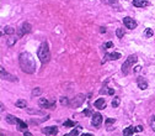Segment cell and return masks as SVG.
<instances>
[{"mask_svg": "<svg viewBox=\"0 0 155 136\" xmlns=\"http://www.w3.org/2000/svg\"><path fill=\"white\" fill-rule=\"evenodd\" d=\"M19 63L20 67L25 73L32 74L36 70V62H35V57L28 52H22L20 57H19Z\"/></svg>", "mask_w": 155, "mask_h": 136, "instance_id": "6da1fadb", "label": "cell"}, {"mask_svg": "<svg viewBox=\"0 0 155 136\" xmlns=\"http://www.w3.org/2000/svg\"><path fill=\"white\" fill-rule=\"evenodd\" d=\"M38 58L41 60V62L42 63H47L49 60H51V52H49V48H48V43L47 42H43L42 45L39 46L38 48Z\"/></svg>", "mask_w": 155, "mask_h": 136, "instance_id": "7a4b0ae2", "label": "cell"}, {"mask_svg": "<svg viewBox=\"0 0 155 136\" xmlns=\"http://www.w3.org/2000/svg\"><path fill=\"white\" fill-rule=\"evenodd\" d=\"M137 61H138V57H137V55H130L127 58V61L124 62L123 66H122V72H123V74H127L128 73V69L132 67L134 63H137Z\"/></svg>", "mask_w": 155, "mask_h": 136, "instance_id": "3957f363", "label": "cell"}, {"mask_svg": "<svg viewBox=\"0 0 155 136\" xmlns=\"http://www.w3.org/2000/svg\"><path fill=\"white\" fill-rule=\"evenodd\" d=\"M38 105L41 108H46V109H52L56 106L54 100H48V99H39L38 100Z\"/></svg>", "mask_w": 155, "mask_h": 136, "instance_id": "277c9868", "label": "cell"}, {"mask_svg": "<svg viewBox=\"0 0 155 136\" xmlns=\"http://www.w3.org/2000/svg\"><path fill=\"white\" fill-rule=\"evenodd\" d=\"M84 100H85V97L82 95V94H78V95L73 99V102L70 103V105L73 106V108H79V106L84 103Z\"/></svg>", "mask_w": 155, "mask_h": 136, "instance_id": "5b68a950", "label": "cell"}, {"mask_svg": "<svg viewBox=\"0 0 155 136\" xmlns=\"http://www.w3.org/2000/svg\"><path fill=\"white\" fill-rule=\"evenodd\" d=\"M123 23L126 25L127 28H129V30H133V28L137 27V22H135V20H133L132 17H129V16L124 17V19H123Z\"/></svg>", "mask_w": 155, "mask_h": 136, "instance_id": "8992f818", "label": "cell"}, {"mask_svg": "<svg viewBox=\"0 0 155 136\" xmlns=\"http://www.w3.org/2000/svg\"><path fill=\"white\" fill-rule=\"evenodd\" d=\"M101 124H102V115L100 113H96L92 115V120H91V125L95 127H99Z\"/></svg>", "mask_w": 155, "mask_h": 136, "instance_id": "52a82bcc", "label": "cell"}, {"mask_svg": "<svg viewBox=\"0 0 155 136\" xmlns=\"http://www.w3.org/2000/svg\"><path fill=\"white\" fill-rule=\"evenodd\" d=\"M120 57H121V55H120V53H117V52L106 53V55H105V57H104V61H102V63L107 62L108 60H118V58H120Z\"/></svg>", "mask_w": 155, "mask_h": 136, "instance_id": "ba28073f", "label": "cell"}, {"mask_svg": "<svg viewBox=\"0 0 155 136\" xmlns=\"http://www.w3.org/2000/svg\"><path fill=\"white\" fill-rule=\"evenodd\" d=\"M42 132L44 135H57L58 134V129L56 126H48V127H44L42 130Z\"/></svg>", "mask_w": 155, "mask_h": 136, "instance_id": "9c48e42d", "label": "cell"}, {"mask_svg": "<svg viewBox=\"0 0 155 136\" xmlns=\"http://www.w3.org/2000/svg\"><path fill=\"white\" fill-rule=\"evenodd\" d=\"M0 70H1V77H3V78L8 79V80H10V82H16V80H17V78H16L15 75H11V74H9V73L5 72V69H4L3 67L0 68Z\"/></svg>", "mask_w": 155, "mask_h": 136, "instance_id": "30bf717a", "label": "cell"}, {"mask_svg": "<svg viewBox=\"0 0 155 136\" xmlns=\"http://www.w3.org/2000/svg\"><path fill=\"white\" fill-rule=\"evenodd\" d=\"M137 83H138V87H139V89H147L148 88V82L144 79V78H142V77H139L138 80H137Z\"/></svg>", "mask_w": 155, "mask_h": 136, "instance_id": "8fae6325", "label": "cell"}, {"mask_svg": "<svg viewBox=\"0 0 155 136\" xmlns=\"http://www.w3.org/2000/svg\"><path fill=\"white\" fill-rule=\"evenodd\" d=\"M95 106H96L97 109H100V110L105 109V108H106V102H105V99H102V98L97 99L96 102H95Z\"/></svg>", "mask_w": 155, "mask_h": 136, "instance_id": "7c38bea8", "label": "cell"}, {"mask_svg": "<svg viewBox=\"0 0 155 136\" xmlns=\"http://www.w3.org/2000/svg\"><path fill=\"white\" fill-rule=\"evenodd\" d=\"M31 30H32L31 23L23 22V25H22V27H21V33H28V32H31Z\"/></svg>", "mask_w": 155, "mask_h": 136, "instance_id": "4fadbf2b", "label": "cell"}, {"mask_svg": "<svg viewBox=\"0 0 155 136\" xmlns=\"http://www.w3.org/2000/svg\"><path fill=\"white\" fill-rule=\"evenodd\" d=\"M133 5L135 8H144L148 5L147 0H133Z\"/></svg>", "mask_w": 155, "mask_h": 136, "instance_id": "5bb4252c", "label": "cell"}, {"mask_svg": "<svg viewBox=\"0 0 155 136\" xmlns=\"http://www.w3.org/2000/svg\"><path fill=\"white\" fill-rule=\"evenodd\" d=\"M27 129V124L26 122H23L22 120L20 119H17V130H20V131H25V130Z\"/></svg>", "mask_w": 155, "mask_h": 136, "instance_id": "9a60e30c", "label": "cell"}, {"mask_svg": "<svg viewBox=\"0 0 155 136\" xmlns=\"http://www.w3.org/2000/svg\"><path fill=\"white\" fill-rule=\"evenodd\" d=\"M101 94H108V95H113L115 94V90L112 89V88H102V89L100 90Z\"/></svg>", "mask_w": 155, "mask_h": 136, "instance_id": "2e32d148", "label": "cell"}, {"mask_svg": "<svg viewBox=\"0 0 155 136\" xmlns=\"http://www.w3.org/2000/svg\"><path fill=\"white\" fill-rule=\"evenodd\" d=\"M135 131H137V130H135V127H133V126H129V127H127V129L123 131V135H133Z\"/></svg>", "mask_w": 155, "mask_h": 136, "instance_id": "e0dca14e", "label": "cell"}, {"mask_svg": "<svg viewBox=\"0 0 155 136\" xmlns=\"http://www.w3.org/2000/svg\"><path fill=\"white\" fill-rule=\"evenodd\" d=\"M15 105L17 106V108H26V105H27V103L25 102V100H22V99H20V100H17V102L15 103Z\"/></svg>", "mask_w": 155, "mask_h": 136, "instance_id": "ac0fdd59", "label": "cell"}, {"mask_svg": "<svg viewBox=\"0 0 155 136\" xmlns=\"http://www.w3.org/2000/svg\"><path fill=\"white\" fill-rule=\"evenodd\" d=\"M6 121L9 124H17V117H15L13 115H8L6 116Z\"/></svg>", "mask_w": 155, "mask_h": 136, "instance_id": "d6986e66", "label": "cell"}, {"mask_svg": "<svg viewBox=\"0 0 155 136\" xmlns=\"http://www.w3.org/2000/svg\"><path fill=\"white\" fill-rule=\"evenodd\" d=\"M41 94H42V89H41V88H35L33 92H32V95H33V97L41 95Z\"/></svg>", "mask_w": 155, "mask_h": 136, "instance_id": "ffe728a7", "label": "cell"}, {"mask_svg": "<svg viewBox=\"0 0 155 136\" xmlns=\"http://www.w3.org/2000/svg\"><path fill=\"white\" fill-rule=\"evenodd\" d=\"M120 103H121V99L118 98V97H116L115 99L112 100V106H113V108H116V106L120 105Z\"/></svg>", "mask_w": 155, "mask_h": 136, "instance_id": "44dd1931", "label": "cell"}, {"mask_svg": "<svg viewBox=\"0 0 155 136\" xmlns=\"http://www.w3.org/2000/svg\"><path fill=\"white\" fill-rule=\"evenodd\" d=\"M4 31H5V33H8V35H13L15 30H14L13 27H10V26H6V27L4 28Z\"/></svg>", "mask_w": 155, "mask_h": 136, "instance_id": "7402d4cb", "label": "cell"}, {"mask_svg": "<svg viewBox=\"0 0 155 136\" xmlns=\"http://www.w3.org/2000/svg\"><path fill=\"white\" fill-rule=\"evenodd\" d=\"M116 35H117V36L120 37V38H122V37L124 36V31L122 30V28H117V31H116Z\"/></svg>", "mask_w": 155, "mask_h": 136, "instance_id": "603a6c76", "label": "cell"}, {"mask_svg": "<svg viewBox=\"0 0 155 136\" xmlns=\"http://www.w3.org/2000/svg\"><path fill=\"white\" fill-rule=\"evenodd\" d=\"M74 125H75V122L71 121V120H68V121L64 122V126H67V127H73Z\"/></svg>", "mask_w": 155, "mask_h": 136, "instance_id": "cb8c5ba5", "label": "cell"}, {"mask_svg": "<svg viewBox=\"0 0 155 136\" xmlns=\"http://www.w3.org/2000/svg\"><path fill=\"white\" fill-rule=\"evenodd\" d=\"M149 125H150V127L155 131V116H153L151 119H150V121H149Z\"/></svg>", "mask_w": 155, "mask_h": 136, "instance_id": "d4e9b609", "label": "cell"}, {"mask_svg": "<svg viewBox=\"0 0 155 136\" xmlns=\"http://www.w3.org/2000/svg\"><path fill=\"white\" fill-rule=\"evenodd\" d=\"M61 104H62V105H68V104H69V99H68L67 97H63V98L61 99Z\"/></svg>", "mask_w": 155, "mask_h": 136, "instance_id": "484cf974", "label": "cell"}, {"mask_svg": "<svg viewBox=\"0 0 155 136\" xmlns=\"http://www.w3.org/2000/svg\"><path fill=\"white\" fill-rule=\"evenodd\" d=\"M145 36L147 37H151L153 36V30H151V28H147V30H145Z\"/></svg>", "mask_w": 155, "mask_h": 136, "instance_id": "4316f807", "label": "cell"}, {"mask_svg": "<svg viewBox=\"0 0 155 136\" xmlns=\"http://www.w3.org/2000/svg\"><path fill=\"white\" fill-rule=\"evenodd\" d=\"M79 130H81V127H78V129L73 130V131H71V132H69L68 135H69V136H73V135H78V134H79Z\"/></svg>", "mask_w": 155, "mask_h": 136, "instance_id": "83f0119b", "label": "cell"}, {"mask_svg": "<svg viewBox=\"0 0 155 136\" xmlns=\"http://www.w3.org/2000/svg\"><path fill=\"white\" fill-rule=\"evenodd\" d=\"M16 40H17L16 37H15V38H14V37H11V38H9V41H8V45H9V46H13V45H14V43L16 42Z\"/></svg>", "mask_w": 155, "mask_h": 136, "instance_id": "f1b7e54d", "label": "cell"}, {"mask_svg": "<svg viewBox=\"0 0 155 136\" xmlns=\"http://www.w3.org/2000/svg\"><path fill=\"white\" fill-rule=\"evenodd\" d=\"M84 114H85L86 116H90V115H91V111H90V109H85V110H84Z\"/></svg>", "mask_w": 155, "mask_h": 136, "instance_id": "f546056e", "label": "cell"}, {"mask_svg": "<svg viewBox=\"0 0 155 136\" xmlns=\"http://www.w3.org/2000/svg\"><path fill=\"white\" fill-rule=\"evenodd\" d=\"M112 46H113V43H112V42H107L105 47H106V48H110V47H112Z\"/></svg>", "mask_w": 155, "mask_h": 136, "instance_id": "4dcf8cb0", "label": "cell"}, {"mask_svg": "<svg viewBox=\"0 0 155 136\" xmlns=\"http://www.w3.org/2000/svg\"><path fill=\"white\" fill-rule=\"evenodd\" d=\"M135 130H137L138 132H140V131H143V126H137V127H135Z\"/></svg>", "mask_w": 155, "mask_h": 136, "instance_id": "1f68e13d", "label": "cell"}, {"mask_svg": "<svg viewBox=\"0 0 155 136\" xmlns=\"http://www.w3.org/2000/svg\"><path fill=\"white\" fill-rule=\"evenodd\" d=\"M106 122H107V124H112V122H115V119H107Z\"/></svg>", "mask_w": 155, "mask_h": 136, "instance_id": "d6a6232c", "label": "cell"}, {"mask_svg": "<svg viewBox=\"0 0 155 136\" xmlns=\"http://www.w3.org/2000/svg\"><path fill=\"white\" fill-rule=\"evenodd\" d=\"M23 135H26V136H31L32 134H31V132H28V131H23Z\"/></svg>", "mask_w": 155, "mask_h": 136, "instance_id": "836d02e7", "label": "cell"}, {"mask_svg": "<svg viewBox=\"0 0 155 136\" xmlns=\"http://www.w3.org/2000/svg\"><path fill=\"white\" fill-rule=\"evenodd\" d=\"M139 70H140V67H135L134 68V72H139Z\"/></svg>", "mask_w": 155, "mask_h": 136, "instance_id": "e575fe53", "label": "cell"}, {"mask_svg": "<svg viewBox=\"0 0 155 136\" xmlns=\"http://www.w3.org/2000/svg\"><path fill=\"white\" fill-rule=\"evenodd\" d=\"M110 1H111V3H115V1H116V0H110Z\"/></svg>", "mask_w": 155, "mask_h": 136, "instance_id": "d590c367", "label": "cell"}]
</instances>
